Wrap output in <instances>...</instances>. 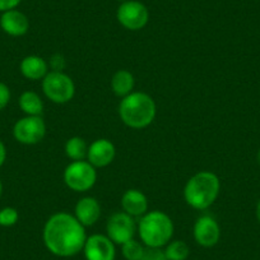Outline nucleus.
Masks as SVG:
<instances>
[{
    "instance_id": "nucleus-1",
    "label": "nucleus",
    "mask_w": 260,
    "mask_h": 260,
    "mask_svg": "<svg viewBox=\"0 0 260 260\" xmlns=\"http://www.w3.org/2000/svg\"><path fill=\"white\" fill-rule=\"evenodd\" d=\"M86 227L65 212L50 217L44 226L42 239L46 249L59 257H72L83 250L87 240Z\"/></svg>"
},
{
    "instance_id": "nucleus-2",
    "label": "nucleus",
    "mask_w": 260,
    "mask_h": 260,
    "mask_svg": "<svg viewBox=\"0 0 260 260\" xmlns=\"http://www.w3.org/2000/svg\"><path fill=\"white\" fill-rule=\"evenodd\" d=\"M156 114V102L144 92H132L120 101V119L132 129L147 127L153 122Z\"/></svg>"
},
{
    "instance_id": "nucleus-3",
    "label": "nucleus",
    "mask_w": 260,
    "mask_h": 260,
    "mask_svg": "<svg viewBox=\"0 0 260 260\" xmlns=\"http://www.w3.org/2000/svg\"><path fill=\"white\" fill-rule=\"evenodd\" d=\"M221 181L214 172L201 171L187 180L184 189V198L191 208L208 209L218 198Z\"/></svg>"
},
{
    "instance_id": "nucleus-4",
    "label": "nucleus",
    "mask_w": 260,
    "mask_h": 260,
    "mask_svg": "<svg viewBox=\"0 0 260 260\" xmlns=\"http://www.w3.org/2000/svg\"><path fill=\"white\" fill-rule=\"evenodd\" d=\"M141 241L147 247H164L174 236V222L161 211L147 212L138 223Z\"/></svg>"
},
{
    "instance_id": "nucleus-5",
    "label": "nucleus",
    "mask_w": 260,
    "mask_h": 260,
    "mask_svg": "<svg viewBox=\"0 0 260 260\" xmlns=\"http://www.w3.org/2000/svg\"><path fill=\"white\" fill-rule=\"evenodd\" d=\"M42 91L50 101L62 105L73 100L76 94V86L68 74L51 71L42 79Z\"/></svg>"
},
{
    "instance_id": "nucleus-6",
    "label": "nucleus",
    "mask_w": 260,
    "mask_h": 260,
    "mask_svg": "<svg viewBox=\"0 0 260 260\" xmlns=\"http://www.w3.org/2000/svg\"><path fill=\"white\" fill-rule=\"evenodd\" d=\"M97 171L88 161H73L64 171L65 185L73 191L83 192L96 184Z\"/></svg>"
},
{
    "instance_id": "nucleus-7",
    "label": "nucleus",
    "mask_w": 260,
    "mask_h": 260,
    "mask_svg": "<svg viewBox=\"0 0 260 260\" xmlns=\"http://www.w3.org/2000/svg\"><path fill=\"white\" fill-rule=\"evenodd\" d=\"M116 18L124 28L129 31H139L144 28L149 21L148 8L141 2L127 0L120 4Z\"/></svg>"
},
{
    "instance_id": "nucleus-8",
    "label": "nucleus",
    "mask_w": 260,
    "mask_h": 260,
    "mask_svg": "<svg viewBox=\"0 0 260 260\" xmlns=\"http://www.w3.org/2000/svg\"><path fill=\"white\" fill-rule=\"evenodd\" d=\"M46 136V124L41 116H24L13 126L16 141L26 146L40 143Z\"/></svg>"
},
{
    "instance_id": "nucleus-9",
    "label": "nucleus",
    "mask_w": 260,
    "mask_h": 260,
    "mask_svg": "<svg viewBox=\"0 0 260 260\" xmlns=\"http://www.w3.org/2000/svg\"><path fill=\"white\" fill-rule=\"evenodd\" d=\"M137 224L134 217L125 212H116L112 214L106 223V235L114 244L122 245L134 239Z\"/></svg>"
},
{
    "instance_id": "nucleus-10",
    "label": "nucleus",
    "mask_w": 260,
    "mask_h": 260,
    "mask_svg": "<svg viewBox=\"0 0 260 260\" xmlns=\"http://www.w3.org/2000/svg\"><path fill=\"white\" fill-rule=\"evenodd\" d=\"M82 251L86 260H115L116 257L115 244L107 235L94 234L87 237Z\"/></svg>"
},
{
    "instance_id": "nucleus-11",
    "label": "nucleus",
    "mask_w": 260,
    "mask_h": 260,
    "mask_svg": "<svg viewBox=\"0 0 260 260\" xmlns=\"http://www.w3.org/2000/svg\"><path fill=\"white\" fill-rule=\"evenodd\" d=\"M192 235L197 244L209 249L218 244L221 239V227L213 217L202 216L194 223Z\"/></svg>"
},
{
    "instance_id": "nucleus-12",
    "label": "nucleus",
    "mask_w": 260,
    "mask_h": 260,
    "mask_svg": "<svg viewBox=\"0 0 260 260\" xmlns=\"http://www.w3.org/2000/svg\"><path fill=\"white\" fill-rule=\"evenodd\" d=\"M116 149L112 142L109 139H97L91 146L88 147V153H87V159L89 164L94 167H106L114 161Z\"/></svg>"
},
{
    "instance_id": "nucleus-13",
    "label": "nucleus",
    "mask_w": 260,
    "mask_h": 260,
    "mask_svg": "<svg viewBox=\"0 0 260 260\" xmlns=\"http://www.w3.org/2000/svg\"><path fill=\"white\" fill-rule=\"evenodd\" d=\"M0 27L9 36L19 37L28 32L29 21L24 13L17 9H12V11L3 12L0 17Z\"/></svg>"
},
{
    "instance_id": "nucleus-14",
    "label": "nucleus",
    "mask_w": 260,
    "mask_h": 260,
    "mask_svg": "<svg viewBox=\"0 0 260 260\" xmlns=\"http://www.w3.org/2000/svg\"><path fill=\"white\" fill-rule=\"evenodd\" d=\"M74 216L84 227H91L101 217V206L93 197H84L76 204Z\"/></svg>"
},
{
    "instance_id": "nucleus-15",
    "label": "nucleus",
    "mask_w": 260,
    "mask_h": 260,
    "mask_svg": "<svg viewBox=\"0 0 260 260\" xmlns=\"http://www.w3.org/2000/svg\"><path fill=\"white\" fill-rule=\"evenodd\" d=\"M121 207L129 216L142 217L148 212V199L141 190L129 189L122 195Z\"/></svg>"
},
{
    "instance_id": "nucleus-16",
    "label": "nucleus",
    "mask_w": 260,
    "mask_h": 260,
    "mask_svg": "<svg viewBox=\"0 0 260 260\" xmlns=\"http://www.w3.org/2000/svg\"><path fill=\"white\" fill-rule=\"evenodd\" d=\"M21 73L24 78L29 81H40L44 79L49 73V64L46 60L37 55H28L24 57L19 65Z\"/></svg>"
},
{
    "instance_id": "nucleus-17",
    "label": "nucleus",
    "mask_w": 260,
    "mask_h": 260,
    "mask_svg": "<svg viewBox=\"0 0 260 260\" xmlns=\"http://www.w3.org/2000/svg\"><path fill=\"white\" fill-rule=\"evenodd\" d=\"M136 79L134 76L129 71L120 69L112 76L111 78V89L117 97L124 99L125 96L130 94L134 89Z\"/></svg>"
},
{
    "instance_id": "nucleus-18",
    "label": "nucleus",
    "mask_w": 260,
    "mask_h": 260,
    "mask_svg": "<svg viewBox=\"0 0 260 260\" xmlns=\"http://www.w3.org/2000/svg\"><path fill=\"white\" fill-rule=\"evenodd\" d=\"M18 102L19 107L26 114V116H41L44 112V102L36 92H23Z\"/></svg>"
},
{
    "instance_id": "nucleus-19",
    "label": "nucleus",
    "mask_w": 260,
    "mask_h": 260,
    "mask_svg": "<svg viewBox=\"0 0 260 260\" xmlns=\"http://www.w3.org/2000/svg\"><path fill=\"white\" fill-rule=\"evenodd\" d=\"M88 153V146L81 137H72L65 143V154L73 161H83Z\"/></svg>"
},
{
    "instance_id": "nucleus-20",
    "label": "nucleus",
    "mask_w": 260,
    "mask_h": 260,
    "mask_svg": "<svg viewBox=\"0 0 260 260\" xmlns=\"http://www.w3.org/2000/svg\"><path fill=\"white\" fill-rule=\"evenodd\" d=\"M165 254L169 260H186L189 257L190 249L185 241L175 240V241H170L166 245Z\"/></svg>"
},
{
    "instance_id": "nucleus-21",
    "label": "nucleus",
    "mask_w": 260,
    "mask_h": 260,
    "mask_svg": "<svg viewBox=\"0 0 260 260\" xmlns=\"http://www.w3.org/2000/svg\"><path fill=\"white\" fill-rule=\"evenodd\" d=\"M146 247L137 240L132 239L121 245V252L125 260H141Z\"/></svg>"
},
{
    "instance_id": "nucleus-22",
    "label": "nucleus",
    "mask_w": 260,
    "mask_h": 260,
    "mask_svg": "<svg viewBox=\"0 0 260 260\" xmlns=\"http://www.w3.org/2000/svg\"><path fill=\"white\" fill-rule=\"evenodd\" d=\"M19 214L18 211L13 207H6L0 209V226L2 227H12L18 222Z\"/></svg>"
},
{
    "instance_id": "nucleus-23",
    "label": "nucleus",
    "mask_w": 260,
    "mask_h": 260,
    "mask_svg": "<svg viewBox=\"0 0 260 260\" xmlns=\"http://www.w3.org/2000/svg\"><path fill=\"white\" fill-rule=\"evenodd\" d=\"M141 260H169L162 247H146Z\"/></svg>"
},
{
    "instance_id": "nucleus-24",
    "label": "nucleus",
    "mask_w": 260,
    "mask_h": 260,
    "mask_svg": "<svg viewBox=\"0 0 260 260\" xmlns=\"http://www.w3.org/2000/svg\"><path fill=\"white\" fill-rule=\"evenodd\" d=\"M11 96L12 94L9 87L0 82V111L8 106L9 101H11Z\"/></svg>"
},
{
    "instance_id": "nucleus-25",
    "label": "nucleus",
    "mask_w": 260,
    "mask_h": 260,
    "mask_svg": "<svg viewBox=\"0 0 260 260\" xmlns=\"http://www.w3.org/2000/svg\"><path fill=\"white\" fill-rule=\"evenodd\" d=\"M50 67H51L54 72H62V69H64L65 67L64 57L59 54L54 55V56L51 57V60H50Z\"/></svg>"
},
{
    "instance_id": "nucleus-26",
    "label": "nucleus",
    "mask_w": 260,
    "mask_h": 260,
    "mask_svg": "<svg viewBox=\"0 0 260 260\" xmlns=\"http://www.w3.org/2000/svg\"><path fill=\"white\" fill-rule=\"evenodd\" d=\"M22 0H0V12L12 11V9H16L17 7L21 4Z\"/></svg>"
},
{
    "instance_id": "nucleus-27",
    "label": "nucleus",
    "mask_w": 260,
    "mask_h": 260,
    "mask_svg": "<svg viewBox=\"0 0 260 260\" xmlns=\"http://www.w3.org/2000/svg\"><path fill=\"white\" fill-rule=\"evenodd\" d=\"M6 158H7V148H6V146H4L3 142L0 141V167L4 165Z\"/></svg>"
},
{
    "instance_id": "nucleus-28",
    "label": "nucleus",
    "mask_w": 260,
    "mask_h": 260,
    "mask_svg": "<svg viewBox=\"0 0 260 260\" xmlns=\"http://www.w3.org/2000/svg\"><path fill=\"white\" fill-rule=\"evenodd\" d=\"M256 218H257V221H259V223H260V199H259V202H257V204H256Z\"/></svg>"
},
{
    "instance_id": "nucleus-29",
    "label": "nucleus",
    "mask_w": 260,
    "mask_h": 260,
    "mask_svg": "<svg viewBox=\"0 0 260 260\" xmlns=\"http://www.w3.org/2000/svg\"><path fill=\"white\" fill-rule=\"evenodd\" d=\"M2 194H3V182L0 180V198H2Z\"/></svg>"
},
{
    "instance_id": "nucleus-30",
    "label": "nucleus",
    "mask_w": 260,
    "mask_h": 260,
    "mask_svg": "<svg viewBox=\"0 0 260 260\" xmlns=\"http://www.w3.org/2000/svg\"><path fill=\"white\" fill-rule=\"evenodd\" d=\"M256 158H257V164L260 165V149H259V152H257V156H256Z\"/></svg>"
},
{
    "instance_id": "nucleus-31",
    "label": "nucleus",
    "mask_w": 260,
    "mask_h": 260,
    "mask_svg": "<svg viewBox=\"0 0 260 260\" xmlns=\"http://www.w3.org/2000/svg\"><path fill=\"white\" fill-rule=\"evenodd\" d=\"M119 2H122V3H124V2H127V0H119Z\"/></svg>"
}]
</instances>
